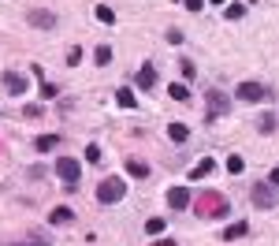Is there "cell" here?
<instances>
[{"label":"cell","instance_id":"cell-6","mask_svg":"<svg viewBox=\"0 0 279 246\" xmlns=\"http://www.w3.org/2000/svg\"><path fill=\"white\" fill-rule=\"evenodd\" d=\"M138 86H142V90H153V86H157V68H153V64H146V68L138 71Z\"/></svg>","mask_w":279,"mask_h":246},{"label":"cell","instance_id":"cell-18","mask_svg":"<svg viewBox=\"0 0 279 246\" xmlns=\"http://www.w3.org/2000/svg\"><path fill=\"white\" fill-rule=\"evenodd\" d=\"M93 15H97V23H115V12H112V8H104V4H97V12H93Z\"/></svg>","mask_w":279,"mask_h":246},{"label":"cell","instance_id":"cell-25","mask_svg":"<svg viewBox=\"0 0 279 246\" xmlns=\"http://www.w3.org/2000/svg\"><path fill=\"white\" fill-rule=\"evenodd\" d=\"M56 93H60V90H56V86H52V82H45V86H41V97H49V101H52V97H56Z\"/></svg>","mask_w":279,"mask_h":246},{"label":"cell","instance_id":"cell-13","mask_svg":"<svg viewBox=\"0 0 279 246\" xmlns=\"http://www.w3.org/2000/svg\"><path fill=\"white\" fill-rule=\"evenodd\" d=\"M60 146V135H45V138H37V153H49V149Z\"/></svg>","mask_w":279,"mask_h":246},{"label":"cell","instance_id":"cell-30","mask_svg":"<svg viewBox=\"0 0 279 246\" xmlns=\"http://www.w3.org/2000/svg\"><path fill=\"white\" fill-rule=\"evenodd\" d=\"M157 246H175V242H157Z\"/></svg>","mask_w":279,"mask_h":246},{"label":"cell","instance_id":"cell-10","mask_svg":"<svg viewBox=\"0 0 279 246\" xmlns=\"http://www.w3.org/2000/svg\"><path fill=\"white\" fill-rule=\"evenodd\" d=\"M26 19H30L34 26H56V15H52V12H30Z\"/></svg>","mask_w":279,"mask_h":246},{"label":"cell","instance_id":"cell-14","mask_svg":"<svg viewBox=\"0 0 279 246\" xmlns=\"http://www.w3.org/2000/svg\"><path fill=\"white\" fill-rule=\"evenodd\" d=\"M257 131H261V135H272V131H275V116H272V112H264V116L257 119Z\"/></svg>","mask_w":279,"mask_h":246},{"label":"cell","instance_id":"cell-22","mask_svg":"<svg viewBox=\"0 0 279 246\" xmlns=\"http://www.w3.org/2000/svg\"><path fill=\"white\" fill-rule=\"evenodd\" d=\"M246 15V4H227V19H242Z\"/></svg>","mask_w":279,"mask_h":246},{"label":"cell","instance_id":"cell-2","mask_svg":"<svg viewBox=\"0 0 279 246\" xmlns=\"http://www.w3.org/2000/svg\"><path fill=\"white\" fill-rule=\"evenodd\" d=\"M56 175L63 179V187H67V191H75V187H79V175H82V168H79V160H71V157H60V160H56Z\"/></svg>","mask_w":279,"mask_h":246},{"label":"cell","instance_id":"cell-26","mask_svg":"<svg viewBox=\"0 0 279 246\" xmlns=\"http://www.w3.org/2000/svg\"><path fill=\"white\" fill-rule=\"evenodd\" d=\"M86 160H101V146H90V149H86Z\"/></svg>","mask_w":279,"mask_h":246},{"label":"cell","instance_id":"cell-28","mask_svg":"<svg viewBox=\"0 0 279 246\" xmlns=\"http://www.w3.org/2000/svg\"><path fill=\"white\" fill-rule=\"evenodd\" d=\"M268 183H272L275 191H279V168H272V175H268Z\"/></svg>","mask_w":279,"mask_h":246},{"label":"cell","instance_id":"cell-4","mask_svg":"<svg viewBox=\"0 0 279 246\" xmlns=\"http://www.w3.org/2000/svg\"><path fill=\"white\" fill-rule=\"evenodd\" d=\"M235 97H238V101H264L268 90L261 86V82H242V86L235 90Z\"/></svg>","mask_w":279,"mask_h":246},{"label":"cell","instance_id":"cell-27","mask_svg":"<svg viewBox=\"0 0 279 246\" xmlns=\"http://www.w3.org/2000/svg\"><path fill=\"white\" fill-rule=\"evenodd\" d=\"M182 4H186L190 12H201V8H205V0H182Z\"/></svg>","mask_w":279,"mask_h":246},{"label":"cell","instance_id":"cell-8","mask_svg":"<svg viewBox=\"0 0 279 246\" xmlns=\"http://www.w3.org/2000/svg\"><path fill=\"white\" fill-rule=\"evenodd\" d=\"M49 220L56 224V228H60V224H71V220H75V213L67 209V205H56V209L49 213Z\"/></svg>","mask_w":279,"mask_h":246},{"label":"cell","instance_id":"cell-23","mask_svg":"<svg viewBox=\"0 0 279 246\" xmlns=\"http://www.w3.org/2000/svg\"><path fill=\"white\" fill-rule=\"evenodd\" d=\"M213 112H227V101L220 97V93H213Z\"/></svg>","mask_w":279,"mask_h":246},{"label":"cell","instance_id":"cell-19","mask_svg":"<svg viewBox=\"0 0 279 246\" xmlns=\"http://www.w3.org/2000/svg\"><path fill=\"white\" fill-rule=\"evenodd\" d=\"M93 60H97L101 68H104V64L112 60V49H108V45H97V52H93Z\"/></svg>","mask_w":279,"mask_h":246},{"label":"cell","instance_id":"cell-15","mask_svg":"<svg viewBox=\"0 0 279 246\" xmlns=\"http://www.w3.org/2000/svg\"><path fill=\"white\" fill-rule=\"evenodd\" d=\"M242 235H249V224L238 220V224H231V228L224 231V239H242Z\"/></svg>","mask_w":279,"mask_h":246},{"label":"cell","instance_id":"cell-24","mask_svg":"<svg viewBox=\"0 0 279 246\" xmlns=\"http://www.w3.org/2000/svg\"><path fill=\"white\" fill-rule=\"evenodd\" d=\"M82 60V49H79V45H71V52H67V64H79Z\"/></svg>","mask_w":279,"mask_h":246},{"label":"cell","instance_id":"cell-1","mask_svg":"<svg viewBox=\"0 0 279 246\" xmlns=\"http://www.w3.org/2000/svg\"><path fill=\"white\" fill-rule=\"evenodd\" d=\"M123 198H127V183H123V179H104L97 187V202L101 205H115V202H123Z\"/></svg>","mask_w":279,"mask_h":246},{"label":"cell","instance_id":"cell-17","mask_svg":"<svg viewBox=\"0 0 279 246\" xmlns=\"http://www.w3.org/2000/svg\"><path fill=\"white\" fill-rule=\"evenodd\" d=\"M168 93H171L175 101H186V97H190V90L182 86V82H171V86H168Z\"/></svg>","mask_w":279,"mask_h":246},{"label":"cell","instance_id":"cell-7","mask_svg":"<svg viewBox=\"0 0 279 246\" xmlns=\"http://www.w3.org/2000/svg\"><path fill=\"white\" fill-rule=\"evenodd\" d=\"M4 86L12 90V93H26V79H23V75H15V71H4Z\"/></svg>","mask_w":279,"mask_h":246},{"label":"cell","instance_id":"cell-9","mask_svg":"<svg viewBox=\"0 0 279 246\" xmlns=\"http://www.w3.org/2000/svg\"><path fill=\"white\" fill-rule=\"evenodd\" d=\"M168 138L171 142H186L190 138V127H186V123H168Z\"/></svg>","mask_w":279,"mask_h":246},{"label":"cell","instance_id":"cell-21","mask_svg":"<svg viewBox=\"0 0 279 246\" xmlns=\"http://www.w3.org/2000/svg\"><path fill=\"white\" fill-rule=\"evenodd\" d=\"M115 101H119L123 108H134V93L130 90H119V97H115Z\"/></svg>","mask_w":279,"mask_h":246},{"label":"cell","instance_id":"cell-16","mask_svg":"<svg viewBox=\"0 0 279 246\" xmlns=\"http://www.w3.org/2000/svg\"><path fill=\"white\" fill-rule=\"evenodd\" d=\"M146 231H149V235H164V220H160V216H149V220H146Z\"/></svg>","mask_w":279,"mask_h":246},{"label":"cell","instance_id":"cell-20","mask_svg":"<svg viewBox=\"0 0 279 246\" xmlns=\"http://www.w3.org/2000/svg\"><path fill=\"white\" fill-rule=\"evenodd\" d=\"M242 168H246V160H242V157H227V172H231V175H238Z\"/></svg>","mask_w":279,"mask_h":246},{"label":"cell","instance_id":"cell-3","mask_svg":"<svg viewBox=\"0 0 279 246\" xmlns=\"http://www.w3.org/2000/svg\"><path fill=\"white\" fill-rule=\"evenodd\" d=\"M249 198H253V205H257V209H272V205L279 202V194H275V187H272V183H253Z\"/></svg>","mask_w":279,"mask_h":246},{"label":"cell","instance_id":"cell-29","mask_svg":"<svg viewBox=\"0 0 279 246\" xmlns=\"http://www.w3.org/2000/svg\"><path fill=\"white\" fill-rule=\"evenodd\" d=\"M213 4H216V8H224V4H227V0H213Z\"/></svg>","mask_w":279,"mask_h":246},{"label":"cell","instance_id":"cell-12","mask_svg":"<svg viewBox=\"0 0 279 246\" xmlns=\"http://www.w3.org/2000/svg\"><path fill=\"white\" fill-rule=\"evenodd\" d=\"M127 172H130L134 179H146V175H149V164H146V160H127Z\"/></svg>","mask_w":279,"mask_h":246},{"label":"cell","instance_id":"cell-11","mask_svg":"<svg viewBox=\"0 0 279 246\" xmlns=\"http://www.w3.org/2000/svg\"><path fill=\"white\" fill-rule=\"evenodd\" d=\"M208 172H213V157H205V160H201V164L194 168V172H190V183H197V179H205Z\"/></svg>","mask_w":279,"mask_h":246},{"label":"cell","instance_id":"cell-5","mask_svg":"<svg viewBox=\"0 0 279 246\" xmlns=\"http://www.w3.org/2000/svg\"><path fill=\"white\" fill-rule=\"evenodd\" d=\"M168 205H171V209H186V205H190V191H186V187H171V191H168Z\"/></svg>","mask_w":279,"mask_h":246}]
</instances>
